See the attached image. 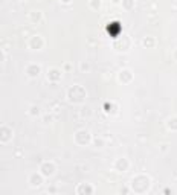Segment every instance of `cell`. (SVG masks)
Segmentation results:
<instances>
[{"label":"cell","mask_w":177,"mask_h":195,"mask_svg":"<svg viewBox=\"0 0 177 195\" xmlns=\"http://www.w3.org/2000/svg\"><path fill=\"white\" fill-rule=\"evenodd\" d=\"M109 31L113 37H118L119 35V23H110L109 24Z\"/></svg>","instance_id":"1"}]
</instances>
